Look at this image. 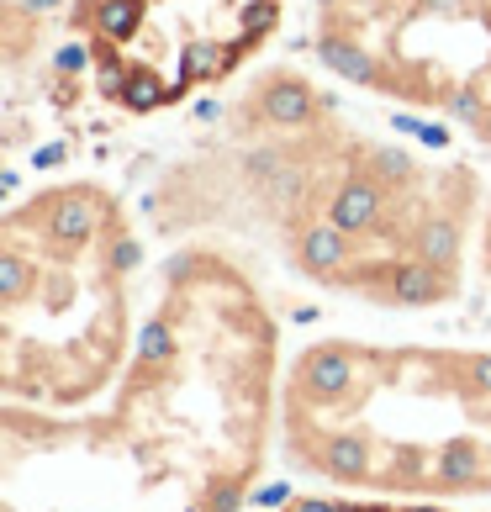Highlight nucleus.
Masks as SVG:
<instances>
[{
  "mask_svg": "<svg viewBox=\"0 0 491 512\" xmlns=\"http://www.w3.org/2000/svg\"><path fill=\"white\" fill-rule=\"evenodd\" d=\"M491 185L365 122L296 64L249 74L148 191L164 238H243L296 280L428 312L465 291Z\"/></svg>",
  "mask_w": 491,
  "mask_h": 512,
  "instance_id": "nucleus-1",
  "label": "nucleus"
},
{
  "mask_svg": "<svg viewBox=\"0 0 491 512\" xmlns=\"http://www.w3.org/2000/svg\"><path fill=\"white\" fill-rule=\"evenodd\" d=\"M143 222L96 175L32 185L0 217V344L11 396L80 402L138 349Z\"/></svg>",
  "mask_w": 491,
  "mask_h": 512,
  "instance_id": "nucleus-2",
  "label": "nucleus"
},
{
  "mask_svg": "<svg viewBox=\"0 0 491 512\" xmlns=\"http://www.w3.org/2000/svg\"><path fill=\"white\" fill-rule=\"evenodd\" d=\"M291 449L344 486H491V349L312 344L291 365Z\"/></svg>",
  "mask_w": 491,
  "mask_h": 512,
  "instance_id": "nucleus-3",
  "label": "nucleus"
},
{
  "mask_svg": "<svg viewBox=\"0 0 491 512\" xmlns=\"http://www.w3.org/2000/svg\"><path fill=\"white\" fill-rule=\"evenodd\" d=\"M328 80L491 148V0H307Z\"/></svg>",
  "mask_w": 491,
  "mask_h": 512,
  "instance_id": "nucleus-4",
  "label": "nucleus"
},
{
  "mask_svg": "<svg viewBox=\"0 0 491 512\" xmlns=\"http://www.w3.org/2000/svg\"><path fill=\"white\" fill-rule=\"evenodd\" d=\"M286 0H69L80 80L122 117H159L233 85L280 27Z\"/></svg>",
  "mask_w": 491,
  "mask_h": 512,
  "instance_id": "nucleus-5",
  "label": "nucleus"
},
{
  "mask_svg": "<svg viewBox=\"0 0 491 512\" xmlns=\"http://www.w3.org/2000/svg\"><path fill=\"white\" fill-rule=\"evenodd\" d=\"M476 259H481V270L491 275V201H486V217H481V249H476Z\"/></svg>",
  "mask_w": 491,
  "mask_h": 512,
  "instance_id": "nucleus-6",
  "label": "nucleus"
}]
</instances>
